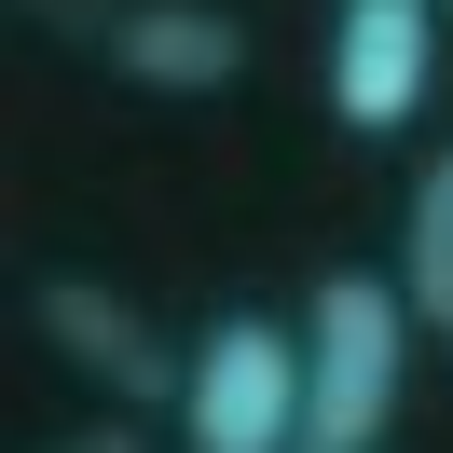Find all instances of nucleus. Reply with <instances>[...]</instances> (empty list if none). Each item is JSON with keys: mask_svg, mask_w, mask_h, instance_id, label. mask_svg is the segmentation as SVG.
I'll return each instance as SVG.
<instances>
[{"mask_svg": "<svg viewBox=\"0 0 453 453\" xmlns=\"http://www.w3.org/2000/svg\"><path fill=\"white\" fill-rule=\"evenodd\" d=\"M412 303L371 261H330L303 288V453H385L398 398H412Z\"/></svg>", "mask_w": 453, "mask_h": 453, "instance_id": "obj_1", "label": "nucleus"}, {"mask_svg": "<svg viewBox=\"0 0 453 453\" xmlns=\"http://www.w3.org/2000/svg\"><path fill=\"white\" fill-rule=\"evenodd\" d=\"M179 453H303V316H206L193 385H179Z\"/></svg>", "mask_w": 453, "mask_h": 453, "instance_id": "obj_2", "label": "nucleus"}, {"mask_svg": "<svg viewBox=\"0 0 453 453\" xmlns=\"http://www.w3.org/2000/svg\"><path fill=\"white\" fill-rule=\"evenodd\" d=\"M28 330L56 343L111 412H179V385H193V343H165V316H151L138 288H111V275H42Z\"/></svg>", "mask_w": 453, "mask_h": 453, "instance_id": "obj_3", "label": "nucleus"}, {"mask_svg": "<svg viewBox=\"0 0 453 453\" xmlns=\"http://www.w3.org/2000/svg\"><path fill=\"white\" fill-rule=\"evenodd\" d=\"M440 83V0H343L330 28V124L343 138H398Z\"/></svg>", "mask_w": 453, "mask_h": 453, "instance_id": "obj_4", "label": "nucleus"}, {"mask_svg": "<svg viewBox=\"0 0 453 453\" xmlns=\"http://www.w3.org/2000/svg\"><path fill=\"white\" fill-rule=\"evenodd\" d=\"M96 69L138 83V96H234L248 83V14H234V0H138Z\"/></svg>", "mask_w": 453, "mask_h": 453, "instance_id": "obj_5", "label": "nucleus"}, {"mask_svg": "<svg viewBox=\"0 0 453 453\" xmlns=\"http://www.w3.org/2000/svg\"><path fill=\"white\" fill-rule=\"evenodd\" d=\"M398 303H412V330L426 343H453V138L412 165V206H398Z\"/></svg>", "mask_w": 453, "mask_h": 453, "instance_id": "obj_6", "label": "nucleus"}, {"mask_svg": "<svg viewBox=\"0 0 453 453\" xmlns=\"http://www.w3.org/2000/svg\"><path fill=\"white\" fill-rule=\"evenodd\" d=\"M14 14H28L42 42H69V56H111V42H124V14H138V0H14Z\"/></svg>", "mask_w": 453, "mask_h": 453, "instance_id": "obj_7", "label": "nucleus"}, {"mask_svg": "<svg viewBox=\"0 0 453 453\" xmlns=\"http://www.w3.org/2000/svg\"><path fill=\"white\" fill-rule=\"evenodd\" d=\"M42 453H151V426L138 412H96V426H69V440H42Z\"/></svg>", "mask_w": 453, "mask_h": 453, "instance_id": "obj_8", "label": "nucleus"}, {"mask_svg": "<svg viewBox=\"0 0 453 453\" xmlns=\"http://www.w3.org/2000/svg\"><path fill=\"white\" fill-rule=\"evenodd\" d=\"M440 28H453V0H440Z\"/></svg>", "mask_w": 453, "mask_h": 453, "instance_id": "obj_9", "label": "nucleus"}]
</instances>
